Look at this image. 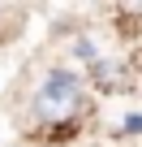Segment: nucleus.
<instances>
[{
	"label": "nucleus",
	"mask_w": 142,
	"mask_h": 147,
	"mask_svg": "<svg viewBox=\"0 0 142 147\" xmlns=\"http://www.w3.org/2000/svg\"><path fill=\"white\" fill-rule=\"evenodd\" d=\"M30 117L35 130L52 143H73L95 117V95L73 69H47L43 82L30 95Z\"/></svg>",
	"instance_id": "nucleus-1"
}]
</instances>
